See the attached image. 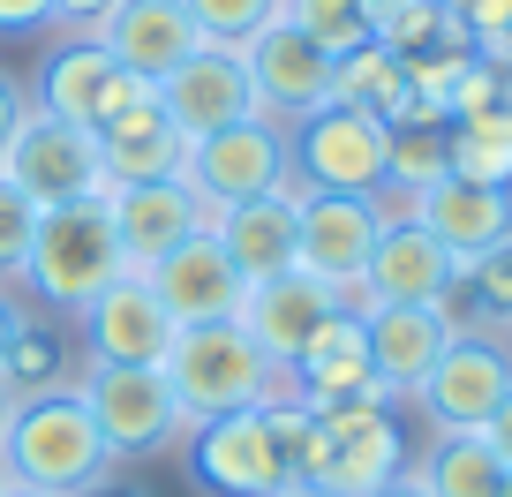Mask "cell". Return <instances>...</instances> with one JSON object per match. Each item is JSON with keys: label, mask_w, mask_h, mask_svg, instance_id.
Here are the masks:
<instances>
[{"label": "cell", "mask_w": 512, "mask_h": 497, "mask_svg": "<svg viewBox=\"0 0 512 497\" xmlns=\"http://www.w3.org/2000/svg\"><path fill=\"white\" fill-rule=\"evenodd\" d=\"M113 452L98 437L91 407H83L76 385L61 392H31L16 400L8 415V437H0V475L16 482V490H38V497H83L98 482H113Z\"/></svg>", "instance_id": "obj_1"}, {"label": "cell", "mask_w": 512, "mask_h": 497, "mask_svg": "<svg viewBox=\"0 0 512 497\" xmlns=\"http://www.w3.org/2000/svg\"><path fill=\"white\" fill-rule=\"evenodd\" d=\"M166 392H174L181 422H211V415H241V407H264L287 392V369H272L264 354H256V339L241 332L234 317L226 324H181L174 347H166L159 362Z\"/></svg>", "instance_id": "obj_2"}, {"label": "cell", "mask_w": 512, "mask_h": 497, "mask_svg": "<svg viewBox=\"0 0 512 497\" xmlns=\"http://www.w3.org/2000/svg\"><path fill=\"white\" fill-rule=\"evenodd\" d=\"M121 272L128 264H121V241H113L106 204H53V211H38V241H31V257H23L16 287L31 294V309H46V317L68 324Z\"/></svg>", "instance_id": "obj_3"}, {"label": "cell", "mask_w": 512, "mask_h": 497, "mask_svg": "<svg viewBox=\"0 0 512 497\" xmlns=\"http://www.w3.org/2000/svg\"><path fill=\"white\" fill-rule=\"evenodd\" d=\"M384 129L362 106H317L309 121L287 129V159H294V189L309 196H377L384 189Z\"/></svg>", "instance_id": "obj_4"}, {"label": "cell", "mask_w": 512, "mask_h": 497, "mask_svg": "<svg viewBox=\"0 0 512 497\" xmlns=\"http://www.w3.org/2000/svg\"><path fill=\"white\" fill-rule=\"evenodd\" d=\"M0 181L8 189H23L38 211L53 204H98L106 196V166H98V136L76 129V121H61V113H23L16 144L0 151Z\"/></svg>", "instance_id": "obj_5"}, {"label": "cell", "mask_w": 512, "mask_h": 497, "mask_svg": "<svg viewBox=\"0 0 512 497\" xmlns=\"http://www.w3.org/2000/svg\"><path fill=\"white\" fill-rule=\"evenodd\" d=\"M505 392H512V347L505 339L497 332H452V347L430 362V377L407 400L430 422V437H460V430H482L505 407Z\"/></svg>", "instance_id": "obj_6"}, {"label": "cell", "mask_w": 512, "mask_h": 497, "mask_svg": "<svg viewBox=\"0 0 512 497\" xmlns=\"http://www.w3.org/2000/svg\"><path fill=\"white\" fill-rule=\"evenodd\" d=\"M68 332H76L83 369H159L181 324L159 309V294H151L144 272H121L106 294H91V302L68 317Z\"/></svg>", "instance_id": "obj_7"}, {"label": "cell", "mask_w": 512, "mask_h": 497, "mask_svg": "<svg viewBox=\"0 0 512 497\" xmlns=\"http://www.w3.org/2000/svg\"><path fill=\"white\" fill-rule=\"evenodd\" d=\"M76 392H83V407H91V422H98L113 460L181 452V437H189V422H181V407H174L159 369H83Z\"/></svg>", "instance_id": "obj_8"}, {"label": "cell", "mask_w": 512, "mask_h": 497, "mask_svg": "<svg viewBox=\"0 0 512 497\" xmlns=\"http://www.w3.org/2000/svg\"><path fill=\"white\" fill-rule=\"evenodd\" d=\"M181 467L204 497H272L287 475L279 460V437H272V415L264 407H241V415H211L181 437Z\"/></svg>", "instance_id": "obj_9"}, {"label": "cell", "mask_w": 512, "mask_h": 497, "mask_svg": "<svg viewBox=\"0 0 512 497\" xmlns=\"http://www.w3.org/2000/svg\"><path fill=\"white\" fill-rule=\"evenodd\" d=\"M392 475H407V437L392 422V407H339V415H317V437H309V475L332 497H369Z\"/></svg>", "instance_id": "obj_10"}, {"label": "cell", "mask_w": 512, "mask_h": 497, "mask_svg": "<svg viewBox=\"0 0 512 497\" xmlns=\"http://www.w3.org/2000/svg\"><path fill=\"white\" fill-rule=\"evenodd\" d=\"M189 181L204 204H249V196H272L294 181V159H287V129L279 121H264V113H249V121H234V129L219 136H196L189 144Z\"/></svg>", "instance_id": "obj_11"}, {"label": "cell", "mask_w": 512, "mask_h": 497, "mask_svg": "<svg viewBox=\"0 0 512 497\" xmlns=\"http://www.w3.org/2000/svg\"><path fill=\"white\" fill-rule=\"evenodd\" d=\"M144 91H159V83L128 76L121 61H113L106 46H98L91 31H61V46L38 61V83H31V106L38 113H61V121H76V129H98L106 113L136 106Z\"/></svg>", "instance_id": "obj_12"}, {"label": "cell", "mask_w": 512, "mask_h": 497, "mask_svg": "<svg viewBox=\"0 0 512 497\" xmlns=\"http://www.w3.org/2000/svg\"><path fill=\"white\" fill-rule=\"evenodd\" d=\"M98 204H106V219H113V241H121L128 272H151L166 249H181L189 234H219V219H226L189 181H121V189H106Z\"/></svg>", "instance_id": "obj_13"}, {"label": "cell", "mask_w": 512, "mask_h": 497, "mask_svg": "<svg viewBox=\"0 0 512 497\" xmlns=\"http://www.w3.org/2000/svg\"><path fill=\"white\" fill-rule=\"evenodd\" d=\"M384 234V204L377 196H309L302 189V219H294V272L324 279L332 294L362 287V264Z\"/></svg>", "instance_id": "obj_14"}, {"label": "cell", "mask_w": 512, "mask_h": 497, "mask_svg": "<svg viewBox=\"0 0 512 497\" xmlns=\"http://www.w3.org/2000/svg\"><path fill=\"white\" fill-rule=\"evenodd\" d=\"M339 309H354V302H347V294H332L324 279L272 272V279H249V287H241L234 324L256 339V354H264L272 369H294V362H302V347L339 317Z\"/></svg>", "instance_id": "obj_15"}, {"label": "cell", "mask_w": 512, "mask_h": 497, "mask_svg": "<svg viewBox=\"0 0 512 497\" xmlns=\"http://www.w3.org/2000/svg\"><path fill=\"white\" fill-rule=\"evenodd\" d=\"M460 279V264L445 257V241L422 219H384L377 249L362 264V287H354V309H437Z\"/></svg>", "instance_id": "obj_16"}, {"label": "cell", "mask_w": 512, "mask_h": 497, "mask_svg": "<svg viewBox=\"0 0 512 497\" xmlns=\"http://www.w3.org/2000/svg\"><path fill=\"white\" fill-rule=\"evenodd\" d=\"M287 392L309 407V415H339V407H392V392H384L377 369H369L362 309H339V317L309 339L302 362L287 369Z\"/></svg>", "instance_id": "obj_17"}, {"label": "cell", "mask_w": 512, "mask_h": 497, "mask_svg": "<svg viewBox=\"0 0 512 497\" xmlns=\"http://www.w3.org/2000/svg\"><path fill=\"white\" fill-rule=\"evenodd\" d=\"M241 61H249V83H256V113L279 121V129H294V121H309L317 106H332V53H317L287 16L264 23V31L241 46Z\"/></svg>", "instance_id": "obj_18"}, {"label": "cell", "mask_w": 512, "mask_h": 497, "mask_svg": "<svg viewBox=\"0 0 512 497\" xmlns=\"http://www.w3.org/2000/svg\"><path fill=\"white\" fill-rule=\"evenodd\" d=\"M159 106H166V121H174L189 144L249 121L256 113V83H249L241 46H196L174 76H159Z\"/></svg>", "instance_id": "obj_19"}, {"label": "cell", "mask_w": 512, "mask_h": 497, "mask_svg": "<svg viewBox=\"0 0 512 497\" xmlns=\"http://www.w3.org/2000/svg\"><path fill=\"white\" fill-rule=\"evenodd\" d=\"M144 279H151V294H159V309L174 324H226L241 309V287H249V279L234 272V257L219 249V234H189L181 249H166Z\"/></svg>", "instance_id": "obj_20"}, {"label": "cell", "mask_w": 512, "mask_h": 497, "mask_svg": "<svg viewBox=\"0 0 512 497\" xmlns=\"http://www.w3.org/2000/svg\"><path fill=\"white\" fill-rule=\"evenodd\" d=\"M91 38L128 68V76H144V83L174 76V68L204 46V31L189 23V8H181V0H113L106 16H98Z\"/></svg>", "instance_id": "obj_21"}, {"label": "cell", "mask_w": 512, "mask_h": 497, "mask_svg": "<svg viewBox=\"0 0 512 497\" xmlns=\"http://www.w3.org/2000/svg\"><path fill=\"white\" fill-rule=\"evenodd\" d=\"M91 136H98V166H106V189H121V181H181V174H189V136L166 121L159 91H144L136 106L106 113Z\"/></svg>", "instance_id": "obj_22"}, {"label": "cell", "mask_w": 512, "mask_h": 497, "mask_svg": "<svg viewBox=\"0 0 512 497\" xmlns=\"http://www.w3.org/2000/svg\"><path fill=\"white\" fill-rule=\"evenodd\" d=\"M407 219H422L437 241H445V257L467 264L482 257V249H497V241L512 234V189H482V181H437V189L407 196Z\"/></svg>", "instance_id": "obj_23"}, {"label": "cell", "mask_w": 512, "mask_h": 497, "mask_svg": "<svg viewBox=\"0 0 512 497\" xmlns=\"http://www.w3.org/2000/svg\"><path fill=\"white\" fill-rule=\"evenodd\" d=\"M362 332H369V369L392 400H407L430 377V362L452 347L445 309H362Z\"/></svg>", "instance_id": "obj_24"}, {"label": "cell", "mask_w": 512, "mask_h": 497, "mask_svg": "<svg viewBox=\"0 0 512 497\" xmlns=\"http://www.w3.org/2000/svg\"><path fill=\"white\" fill-rule=\"evenodd\" d=\"M294 219H302V189H272V196H249V204H226L219 219V249L234 257L241 279H272L294 272Z\"/></svg>", "instance_id": "obj_25"}, {"label": "cell", "mask_w": 512, "mask_h": 497, "mask_svg": "<svg viewBox=\"0 0 512 497\" xmlns=\"http://www.w3.org/2000/svg\"><path fill=\"white\" fill-rule=\"evenodd\" d=\"M437 309L452 317V332H497L505 339L512 332V234L497 249H482V257H467Z\"/></svg>", "instance_id": "obj_26"}, {"label": "cell", "mask_w": 512, "mask_h": 497, "mask_svg": "<svg viewBox=\"0 0 512 497\" xmlns=\"http://www.w3.org/2000/svg\"><path fill=\"white\" fill-rule=\"evenodd\" d=\"M332 106H362V113H377L384 129H392V121H415V83H407L400 53H384L377 38H369L347 61H332Z\"/></svg>", "instance_id": "obj_27"}, {"label": "cell", "mask_w": 512, "mask_h": 497, "mask_svg": "<svg viewBox=\"0 0 512 497\" xmlns=\"http://www.w3.org/2000/svg\"><path fill=\"white\" fill-rule=\"evenodd\" d=\"M76 377H83V362L68 354V324L31 309V324L16 332V347L0 362V385L16 392V400H31V392H61V385H76Z\"/></svg>", "instance_id": "obj_28"}, {"label": "cell", "mask_w": 512, "mask_h": 497, "mask_svg": "<svg viewBox=\"0 0 512 497\" xmlns=\"http://www.w3.org/2000/svg\"><path fill=\"white\" fill-rule=\"evenodd\" d=\"M422 475L430 497H497L505 490V460L482 445V430H460V437H430L422 460H407Z\"/></svg>", "instance_id": "obj_29"}, {"label": "cell", "mask_w": 512, "mask_h": 497, "mask_svg": "<svg viewBox=\"0 0 512 497\" xmlns=\"http://www.w3.org/2000/svg\"><path fill=\"white\" fill-rule=\"evenodd\" d=\"M452 174V121H392L384 144V189L392 196H422Z\"/></svg>", "instance_id": "obj_30"}, {"label": "cell", "mask_w": 512, "mask_h": 497, "mask_svg": "<svg viewBox=\"0 0 512 497\" xmlns=\"http://www.w3.org/2000/svg\"><path fill=\"white\" fill-rule=\"evenodd\" d=\"M452 181L512 189V113H467V121H452Z\"/></svg>", "instance_id": "obj_31"}, {"label": "cell", "mask_w": 512, "mask_h": 497, "mask_svg": "<svg viewBox=\"0 0 512 497\" xmlns=\"http://www.w3.org/2000/svg\"><path fill=\"white\" fill-rule=\"evenodd\" d=\"M279 16H287L317 53H332V61H347L354 46L377 38V31H369V16H362V0H287Z\"/></svg>", "instance_id": "obj_32"}, {"label": "cell", "mask_w": 512, "mask_h": 497, "mask_svg": "<svg viewBox=\"0 0 512 497\" xmlns=\"http://www.w3.org/2000/svg\"><path fill=\"white\" fill-rule=\"evenodd\" d=\"M181 8H189V23L204 31V46H249L264 23H279L287 0H181Z\"/></svg>", "instance_id": "obj_33"}, {"label": "cell", "mask_w": 512, "mask_h": 497, "mask_svg": "<svg viewBox=\"0 0 512 497\" xmlns=\"http://www.w3.org/2000/svg\"><path fill=\"white\" fill-rule=\"evenodd\" d=\"M31 241H38V204H31L23 189H8V181H0V287H16V279H23Z\"/></svg>", "instance_id": "obj_34"}, {"label": "cell", "mask_w": 512, "mask_h": 497, "mask_svg": "<svg viewBox=\"0 0 512 497\" xmlns=\"http://www.w3.org/2000/svg\"><path fill=\"white\" fill-rule=\"evenodd\" d=\"M23 113H31V83H16V76H8V68H0V151L16 144Z\"/></svg>", "instance_id": "obj_35"}, {"label": "cell", "mask_w": 512, "mask_h": 497, "mask_svg": "<svg viewBox=\"0 0 512 497\" xmlns=\"http://www.w3.org/2000/svg\"><path fill=\"white\" fill-rule=\"evenodd\" d=\"M46 23H53V0H0V38L46 31Z\"/></svg>", "instance_id": "obj_36"}, {"label": "cell", "mask_w": 512, "mask_h": 497, "mask_svg": "<svg viewBox=\"0 0 512 497\" xmlns=\"http://www.w3.org/2000/svg\"><path fill=\"white\" fill-rule=\"evenodd\" d=\"M23 324H31V302H23L16 287H0V362H8V347H16Z\"/></svg>", "instance_id": "obj_37"}, {"label": "cell", "mask_w": 512, "mask_h": 497, "mask_svg": "<svg viewBox=\"0 0 512 497\" xmlns=\"http://www.w3.org/2000/svg\"><path fill=\"white\" fill-rule=\"evenodd\" d=\"M106 8H113V0H53V23H61V31H98Z\"/></svg>", "instance_id": "obj_38"}, {"label": "cell", "mask_w": 512, "mask_h": 497, "mask_svg": "<svg viewBox=\"0 0 512 497\" xmlns=\"http://www.w3.org/2000/svg\"><path fill=\"white\" fill-rule=\"evenodd\" d=\"M482 445H490V452H497V460H505V467H512V392H505V407H497V415H490V422H482Z\"/></svg>", "instance_id": "obj_39"}, {"label": "cell", "mask_w": 512, "mask_h": 497, "mask_svg": "<svg viewBox=\"0 0 512 497\" xmlns=\"http://www.w3.org/2000/svg\"><path fill=\"white\" fill-rule=\"evenodd\" d=\"M407 8H422V0H362V16H369V31H392V23H400Z\"/></svg>", "instance_id": "obj_40"}, {"label": "cell", "mask_w": 512, "mask_h": 497, "mask_svg": "<svg viewBox=\"0 0 512 497\" xmlns=\"http://www.w3.org/2000/svg\"><path fill=\"white\" fill-rule=\"evenodd\" d=\"M369 497H430V490H422V475H415V467H407V475H392V482H384V490H369Z\"/></svg>", "instance_id": "obj_41"}, {"label": "cell", "mask_w": 512, "mask_h": 497, "mask_svg": "<svg viewBox=\"0 0 512 497\" xmlns=\"http://www.w3.org/2000/svg\"><path fill=\"white\" fill-rule=\"evenodd\" d=\"M272 497H332V490H317V482H279Z\"/></svg>", "instance_id": "obj_42"}, {"label": "cell", "mask_w": 512, "mask_h": 497, "mask_svg": "<svg viewBox=\"0 0 512 497\" xmlns=\"http://www.w3.org/2000/svg\"><path fill=\"white\" fill-rule=\"evenodd\" d=\"M8 415H16V392L0 385V437H8Z\"/></svg>", "instance_id": "obj_43"}, {"label": "cell", "mask_w": 512, "mask_h": 497, "mask_svg": "<svg viewBox=\"0 0 512 497\" xmlns=\"http://www.w3.org/2000/svg\"><path fill=\"white\" fill-rule=\"evenodd\" d=\"M83 497H136V490H113V482H98V490H83Z\"/></svg>", "instance_id": "obj_44"}, {"label": "cell", "mask_w": 512, "mask_h": 497, "mask_svg": "<svg viewBox=\"0 0 512 497\" xmlns=\"http://www.w3.org/2000/svg\"><path fill=\"white\" fill-rule=\"evenodd\" d=\"M437 8H452V16H467V8H475V0H437Z\"/></svg>", "instance_id": "obj_45"}, {"label": "cell", "mask_w": 512, "mask_h": 497, "mask_svg": "<svg viewBox=\"0 0 512 497\" xmlns=\"http://www.w3.org/2000/svg\"><path fill=\"white\" fill-rule=\"evenodd\" d=\"M8 497H38V490H16V482H8Z\"/></svg>", "instance_id": "obj_46"}, {"label": "cell", "mask_w": 512, "mask_h": 497, "mask_svg": "<svg viewBox=\"0 0 512 497\" xmlns=\"http://www.w3.org/2000/svg\"><path fill=\"white\" fill-rule=\"evenodd\" d=\"M497 497H512V467H505V490H497Z\"/></svg>", "instance_id": "obj_47"}, {"label": "cell", "mask_w": 512, "mask_h": 497, "mask_svg": "<svg viewBox=\"0 0 512 497\" xmlns=\"http://www.w3.org/2000/svg\"><path fill=\"white\" fill-rule=\"evenodd\" d=\"M0 497H8V475H0Z\"/></svg>", "instance_id": "obj_48"}, {"label": "cell", "mask_w": 512, "mask_h": 497, "mask_svg": "<svg viewBox=\"0 0 512 497\" xmlns=\"http://www.w3.org/2000/svg\"><path fill=\"white\" fill-rule=\"evenodd\" d=\"M505 347H512V332H505Z\"/></svg>", "instance_id": "obj_49"}]
</instances>
